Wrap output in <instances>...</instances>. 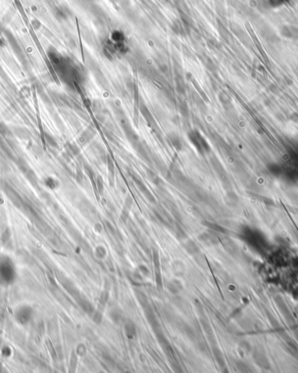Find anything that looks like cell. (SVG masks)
Returning <instances> with one entry per match:
<instances>
[{"instance_id": "6da1fadb", "label": "cell", "mask_w": 298, "mask_h": 373, "mask_svg": "<svg viewBox=\"0 0 298 373\" xmlns=\"http://www.w3.org/2000/svg\"><path fill=\"white\" fill-rule=\"evenodd\" d=\"M16 277V271L14 264L6 256L0 257V282L10 284L12 283Z\"/></svg>"}, {"instance_id": "7a4b0ae2", "label": "cell", "mask_w": 298, "mask_h": 373, "mask_svg": "<svg viewBox=\"0 0 298 373\" xmlns=\"http://www.w3.org/2000/svg\"><path fill=\"white\" fill-rule=\"evenodd\" d=\"M33 310L32 308L28 305L18 307L14 311V318L18 324L24 325L28 324L32 318Z\"/></svg>"}, {"instance_id": "3957f363", "label": "cell", "mask_w": 298, "mask_h": 373, "mask_svg": "<svg viewBox=\"0 0 298 373\" xmlns=\"http://www.w3.org/2000/svg\"><path fill=\"white\" fill-rule=\"evenodd\" d=\"M125 331H126V335L128 338H133L135 337L136 335V328L135 325H134V323L132 322H128L125 325Z\"/></svg>"}, {"instance_id": "277c9868", "label": "cell", "mask_w": 298, "mask_h": 373, "mask_svg": "<svg viewBox=\"0 0 298 373\" xmlns=\"http://www.w3.org/2000/svg\"><path fill=\"white\" fill-rule=\"evenodd\" d=\"M181 289H182V284L177 280H173L168 284V290L173 294H177Z\"/></svg>"}, {"instance_id": "5b68a950", "label": "cell", "mask_w": 298, "mask_h": 373, "mask_svg": "<svg viewBox=\"0 0 298 373\" xmlns=\"http://www.w3.org/2000/svg\"><path fill=\"white\" fill-rule=\"evenodd\" d=\"M185 249L190 254H195L199 252V248L196 246V245L192 241H189L188 243L185 245Z\"/></svg>"}, {"instance_id": "8992f818", "label": "cell", "mask_w": 298, "mask_h": 373, "mask_svg": "<svg viewBox=\"0 0 298 373\" xmlns=\"http://www.w3.org/2000/svg\"><path fill=\"white\" fill-rule=\"evenodd\" d=\"M45 185H46L49 188H51V189H54V188H56V186H57L56 181H55L53 178H47L45 179Z\"/></svg>"}, {"instance_id": "52a82bcc", "label": "cell", "mask_w": 298, "mask_h": 373, "mask_svg": "<svg viewBox=\"0 0 298 373\" xmlns=\"http://www.w3.org/2000/svg\"><path fill=\"white\" fill-rule=\"evenodd\" d=\"M96 254H97V256L99 257V258H100V259H103L104 257L106 256V251H105V249H104L103 247L99 246L98 247L97 249H96Z\"/></svg>"}, {"instance_id": "ba28073f", "label": "cell", "mask_w": 298, "mask_h": 373, "mask_svg": "<svg viewBox=\"0 0 298 373\" xmlns=\"http://www.w3.org/2000/svg\"><path fill=\"white\" fill-rule=\"evenodd\" d=\"M10 237H11V233H10V231L7 230L5 232H3V234L1 236V241H2L3 243H6L7 241L9 240Z\"/></svg>"}, {"instance_id": "9c48e42d", "label": "cell", "mask_w": 298, "mask_h": 373, "mask_svg": "<svg viewBox=\"0 0 298 373\" xmlns=\"http://www.w3.org/2000/svg\"><path fill=\"white\" fill-rule=\"evenodd\" d=\"M85 351H86V350H85V346L83 344H79V347H78V354L79 356H84Z\"/></svg>"}, {"instance_id": "30bf717a", "label": "cell", "mask_w": 298, "mask_h": 373, "mask_svg": "<svg viewBox=\"0 0 298 373\" xmlns=\"http://www.w3.org/2000/svg\"><path fill=\"white\" fill-rule=\"evenodd\" d=\"M100 302L103 304H105L106 303V301H107V299H108V292H106V291H105V292H103L102 294H101V297H100Z\"/></svg>"}, {"instance_id": "8fae6325", "label": "cell", "mask_w": 298, "mask_h": 373, "mask_svg": "<svg viewBox=\"0 0 298 373\" xmlns=\"http://www.w3.org/2000/svg\"><path fill=\"white\" fill-rule=\"evenodd\" d=\"M93 318H94V321H95L96 323H99V322H101V319H102L101 313H99V311H97V312L94 314Z\"/></svg>"}]
</instances>
